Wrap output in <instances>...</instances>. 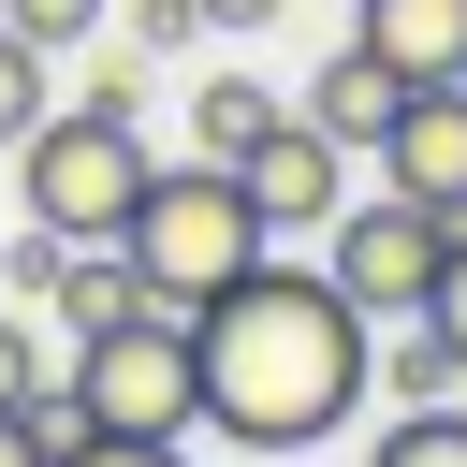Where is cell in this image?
Masks as SVG:
<instances>
[{
	"instance_id": "18",
	"label": "cell",
	"mask_w": 467,
	"mask_h": 467,
	"mask_svg": "<svg viewBox=\"0 0 467 467\" xmlns=\"http://www.w3.org/2000/svg\"><path fill=\"white\" fill-rule=\"evenodd\" d=\"M58 467H190V438H102V423H73Z\"/></svg>"
},
{
	"instance_id": "2",
	"label": "cell",
	"mask_w": 467,
	"mask_h": 467,
	"mask_svg": "<svg viewBox=\"0 0 467 467\" xmlns=\"http://www.w3.org/2000/svg\"><path fill=\"white\" fill-rule=\"evenodd\" d=\"M131 277H146V306H219L248 263H277V234H263V204H248V175L234 161H161L146 175V204H131Z\"/></svg>"
},
{
	"instance_id": "10",
	"label": "cell",
	"mask_w": 467,
	"mask_h": 467,
	"mask_svg": "<svg viewBox=\"0 0 467 467\" xmlns=\"http://www.w3.org/2000/svg\"><path fill=\"white\" fill-rule=\"evenodd\" d=\"M117 321H146L131 248H58V350H88V336H117Z\"/></svg>"
},
{
	"instance_id": "16",
	"label": "cell",
	"mask_w": 467,
	"mask_h": 467,
	"mask_svg": "<svg viewBox=\"0 0 467 467\" xmlns=\"http://www.w3.org/2000/svg\"><path fill=\"white\" fill-rule=\"evenodd\" d=\"M44 394H58V336L0 321V409H44Z\"/></svg>"
},
{
	"instance_id": "6",
	"label": "cell",
	"mask_w": 467,
	"mask_h": 467,
	"mask_svg": "<svg viewBox=\"0 0 467 467\" xmlns=\"http://www.w3.org/2000/svg\"><path fill=\"white\" fill-rule=\"evenodd\" d=\"M234 175H248V204H263V234H277V248H292V234H336V204H350V146H336V131H306V117H277Z\"/></svg>"
},
{
	"instance_id": "19",
	"label": "cell",
	"mask_w": 467,
	"mask_h": 467,
	"mask_svg": "<svg viewBox=\"0 0 467 467\" xmlns=\"http://www.w3.org/2000/svg\"><path fill=\"white\" fill-rule=\"evenodd\" d=\"M423 321H438V336L467 350V219H452V263H438V306H423Z\"/></svg>"
},
{
	"instance_id": "3",
	"label": "cell",
	"mask_w": 467,
	"mask_h": 467,
	"mask_svg": "<svg viewBox=\"0 0 467 467\" xmlns=\"http://www.w3.org/2000/svg\"><path fill=\"white\" fill-rule=\"evenodd\" d=\"M146 131L131 117H102V102H58L29 146H15V190H29V234H58V248H117L131 234V204H146Z\"/></svg>"
},
{
	"instance_id": "12",
	"label": "cell",
	"mask_w": 467,
	"mask_h": 467,
	"mask_svg": "<svg viewBox=\"0 0 467 467\" xmlns=\"http://www.w3.org/2000/svg\"><path fill=\"white\" fill-rule=\"evenodd\" d=\"M365 379H379V394H394V409H452V394H467V350H452V336H438V321H394V336H379V365H365Z\"/></svg>"
},
{
	"instance_id": "13",
	"label": "cell",
	"mask_w": 467,
	"mask_h": 467,
	"mask_svg": "<svg viewBox=\"0 0 467 467\" xmlns=\"http://www.w3.org/2000/svg\"><path fill=\"white\" fill-rule=\"evenodd\" d=\"M365 467H467V394H452V409H394Z\"/></svg>"
},
{
	"instance_id": "11",
	"label": "cell",
	"mask_w": 467,
	"mask_h": 467,
	"mask_svg": "<svg viewBox=\"0 0 467 467\" xmlns=\"http://www.w3.org/2000/svg\"><path fill=\"white\" fill-rule=\"evenodd\" d=\"M277 117H292V102H277L263 73H204V88H190V161H248Z\"/></svg>"
},
{
	"instance_id": "20",
	"label": "cell",
	"mask_w": 467,
	"mask_h": 467,
	"mask_svg": "<svg viewBox=\"0 0 467 467\" xmlns=\"http://www.w3.org/2000/svg\"><path fill=\"white\" fill-rule=\"evenodd\" d=\"M0 467H58V438H44V409H0Z\"/></svg>"
},
{
	"instance_id": "15",
	"label": "cell",
	"mask_w": 467,
	"mask_h": 467,
	"mask_svg": "<svg viewBox=\"0 0 467 467\" xmlns=\"http://www.w3.org/2000/svg\"><path fill=\"white\" fill-rule=\"evenodd\" d=\"M44 117H58V88H44V44H15V29H0V146H29Z\"/></svg>"
},
{
	"instance_id": "1",
	"label": "cell",
	"mask_w": 467,
	"mask_h": 467,
	"mask_svg": "<svg viewBox=\"0 0 467 467\" xmlns=\"http://www.w3.org/2000/svg\"><path fill=\"white\" fill-rule=\"evenodd\" d=\"M190 365H204V438H234V452H321L365 409L379 321L321 263H248L219 306H190Z\"/></svg>"
},
{
	"instance_id": "21",
	"label": "cell",
	"mask_w": 467,
	"mask_h": 467,
	"mask_svg": "<svg viewBox=\"0 0 467 467\" xmlns=\"http://www.w3.org/2000/svg\"><path fill=\"white\" fill-rule=\"evenodd\" d=\"M277 15H292V0H204V29H248V44H263Z\"/></svg>"
},
{
	"instance_id": "5",
	"label": "cell",
	"mask_w": 467,
	"mask_h": 467,
	"mask_svg": "<svg viewBox=\"0 0 467 467\" xmlns=\"http://www.w3.org/2000/svg\"><path fill=\"white\" fill-rule=\"evenodd\" d=\"M438 263H452V219H438V204H409V190L336 204V234H321V277H336V292H350L379 336L438 306Z\"/></svg>"
},
{
	"instance_id": "17",
	"label": "cell",
	"mask_w": 467,
	"mask_h": 467,
	"mask_svg": "<svg viewBox=\"0 0 467 467\" xmlns=\"http://www.w3.org/2000/svg\"><path fill=\"white\" fill-rule=\"evenodd\" d=\"M117 29H131V58H190L204 44V0H131Z\"/></svg>"
},
{
	"instance_id": "4",
	"label": "cell",
	"mask_w": 467,
	"mask_h": 467,
	"mask_svg": "<svg viewBox=\"0 0 467 467\" xmlns=\"http://www.w3.org/2000/svg\"><path fill=\"white\" fill-rule=\"evenodd\" d=\"M58 394H73V423H102V438H204V365H190V321H175V306L58 350Z\"/></svg>"
},
{
	"instance_id": "8",
	"label": "cell",
	"mask_w": 467,
	"mask_h": 467,
	"mask_svg": "<svg viewBox=\"0 0 467 467\" xmlns=\"http://www.w3.org/2000/svg\"><path fill=\"white\" fill-rule=\"evenodd\" d=\"M350 44L394 88H467V0H350Z\"/></svg>"
},
{
	"instance_id": "9",
	"label": "cell",
	"mask_w": 467,
	"mask_h": 467,
	"mask_svg": "<svg viewBox=\"0 0 467 467\" xmlns=\"http://www.w3.org/2000/svg\"><path fill=\"white\" fill-rule=\"evenodd\" d=\"M394 102H409V88H394V73H379V58H365V44H336V58H321V73H306V88H292V117H306V131H336V146H350V161H365V146H379V131H394Z\"/></svg>"
},
{
	"instance_id": "7",
	"label": "cell",
	"mask_w": 467,
	"mask_h": 467,
	"mask_svg": "<svg viewBox=\"0 0 467 467\" xmlns=\"http://www.w3.org/2000/svg\"><path fill=\"white\" fill-rule=\"evenodd\" d=\"M379 190L467 219V88H409V102H394V131H379Z\"/></svg>"
},
{
	"instance_id": "14",
	"label": "cell",
	"mask_w": 467,
	"mask_h": 467,
	"mask_svg": "<svg viewBox=\"0 0 467 467\" xmlns=\"http://www.w3.org/2000/svg\"><path fill=\"white\" fill-rule=\"evenodd\" d=\"M0 29H15V44H44V58H73V44H102V29H117V0H0Z\"/></svg>"
}]
</instances>
